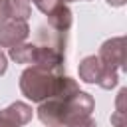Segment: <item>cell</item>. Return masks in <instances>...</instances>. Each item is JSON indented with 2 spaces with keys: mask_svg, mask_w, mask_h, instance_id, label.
<instances>
[{
  "mask_svg": "<svg viewBox=\"0 0 127 127\" xmlns=\"http://www.w3.org/2000/svg\"><path fill=\"white\" fill-rule=\"evenodd\" d=\"M20 89L30 101H36V103H42L52 97L67 99L75 91H79L75 79L67 77L65 73H54L38 65H30L22 71Z\"/></svg>",
  "mask_w": 127,
  "mask_h": 127,
  "instance_id": "1",
  "label": "cell"
},
{
  "mask_svg": "<svg viewBox=\"0 0 127 127\" xmlns=\"http://www.w3.org/2000/svg\"><path fill=\"white\" fill-rule=\"evenodd\" d=\"M97 58L101 60L103 67H107V69H115V71L123 69L125 67L123 65L125 64V38L123 36H117V38L107 40L101 46Z\"/></svg>",
  "mask_w": 127,
  "mask_h": 127,
  "instance_id": "2",
  "label": "cell"
},
{
  "mask_svg": "<svg viewBox=\"0 0 127 127\" xmlns=\"http://www.w3.org/2000/svg\"><path fill=\"white\" fill-rule=\"evenodd\" d=\"M30 34V26L26 20H4L0 22V48H14L26 42Z\"/></svg>",
  "mask_w": 127,
  "mask_h": 127,
  "instance_id": "3",
  "label": "cell"
},
{
  "mask_svg": "<svg viewBox=\"0 0 127 127\" xmlns=\"http://www.w3.org/2000/svg\"><path fill=\"white\" fill-rule=\"evenodd\" d=\"M34 111L28 103L24 101H16L12 105H8L6 109L0 111V127H20L26 125L32 119Z\"/></svg>",
  "mask_w": 127,
  "mask_h": 127,
  "instance_id": "4",
  "label": "cell"
},
{
  "mask_svg": "<svg viewBox=\"0 0 127 127\" xmlns=\"http://www.w3.org/2000/svg\"><path fill=\"white\" fill-rule=\"evenodd\" d=\"M95 107V101L89 93L85 91H75L67 101H65V117H64V123L71 117H79V115H91ZM62 123V125H64Z\"/></svg>",
  "mask_w": 127,
  "mask_h": 127,
  "instance_id": "5",
  "label": "cell"
},
{
  "mask_svg": "<svg viewBox=\"0 0 127 127\" xmlns=\"http://www.w3.org/2000/svg\"><path fill=\"white\" fill-rule=\"evenodd\" d=\"M46 16H48V24H50V28H54V30L67 32V30L71 28V22H73V18H71V10H69L67 4H64V2H58Z\"/></svg>",
  "mask_w": 127,
  "mask_h": 127,
  "instance_id": "6",
  "label": "cell"
},
{
  "mask_svg": "<svg viewBox=\"0 0 127 127\" xmlns=\"http://www.w3.org/2000/svg\"><path fill=\"white\" fill-rule=\"evenodd\" d=\"M79 79L85 81V83H97L99 77H101V71H103V65H101V60L97 56H87L79 62Z\"/></svg>",
  "mask_w": 127,
  "mask_h": 127,
  "instance_id": "7",
  "label": "cell"
},
{
  "mask_svg": "<svg viewBox=\"0 0 127 127\" xmlns=\"http://www.w3.org/2000/svg\"><path fill=\"white\" fill-rule=\"evenodd\" d=\"M34 54H36V44L30 42H22L14 48H10V58L16 62V64H34Z\"/></svg>",
  "mask_w": 127,
  "mask_h": 127,
  "instance_id": "8",
  "label": "cell"
},
{
  "mask_svg": "<svg viewBox=\"0 0 127 127\" xmlns=\"http://www.w3.org/2000/svg\"><path fill=\"white\" fill-rule=\"evenodd\" d=\"M6 6H8V18H12V20H28V16H30L28 0H6Z\"/></svg>",
  "mask_w": 127,
  "mask_h": 127,
  "instance_id": "9",
  "label": "cell"
},
{
  "mask_svg": "<svg viewBox=\"0 0 127 127\" xmlns=\"http://www.w3.org/2000/svg\"><path fill=\"white\" fill-rule=\"evenodd\" d=\"M64 127H97L95 119L91 115H79V117H71L64 123Z\"/></svg>",
  "mask_w": 127,
  "mask_h": 127,
  "instance_id": "10",
  "label": "cell"
},
{
  "mask_svg": "<svg viewBox=\"0 0 127 127\" xmlns=\"http://www.w3.org/2000/svg\"><path fill=\"white\" fill-rule=\"evenodd\" d=\"M111 123H113L115 127H125V125H127V115H125V111H115V113L111 115Z\"/></svg>",
  "mask_w": 127,
  "mask_h": 127,
  "instance_id": "11",
  "label": "cell"
},
{
  "mask_svg": "<svg viewBox=\"0 0 127 127\" xmlns=\"http://www.w3.org/2000/svg\"><path fill=\"white\" fill-rule=\"evenodd\" d=\"M6 69H8V58H6V54L0 50V75H4Z\"/></svg>",
  "mask_w": 127,
  "mask_h": 127,
  "instance_id": "12",
  "label": "cell"
},
{
  "mask_svg": "<svg viewBox=\"0 0 127 127\" xmlns=\"http://www.w3.org/2000/svg\"><path fill=\"white\" fill-rule=\"evenodd\" d=\"M8 20V6H6V0H0V22Z\"/></svg>",
  "mask_w": 127,
  "mask_h": 127,
  "instance_id": "13",
  "label": "cell"
},
{
  "mask_svg": "<svg viewBox=\"0 0 127 127\" xmlns=\"http://www.w3.org/2000/svg\"><path fill=\"white\" fill-rule=\"evenodd\" d=\"M107 4H111V6H125L127 0H107Z\"/></svg>",
  "mask_w": 127,
  "mask_h": 127,
  "instance_id": "14",
  "label": "cell"
},
{
  "mask_svg": "<svg viewBox=\"0 0 127 127\" xmlns=\"http://www.w3.org/2000/svg\"><path fill=\"white\" fill-rule=\"evenodd\" d=\"M48 127H64V125H48Z\"/></svg>",
  "mask_w": 127,
  "mask_h": 127,
  "instance_id": "15",
  "label": "cell"
},
{
  "mask_svg": "<svg viewBox=\"0 0 127 127\" xmlns=\"http://www.w3.org/2000/svg\"><path fill=\"white\" fill-rule=\"evenodd\" d=\"M32 2H34V4H38V2H40V0H32Z\"/></svg>",
  "mask_w": 127,
  "mask_h": 127,
  "instance_id": "16",
  "label": "cell"
}]
</instances>
